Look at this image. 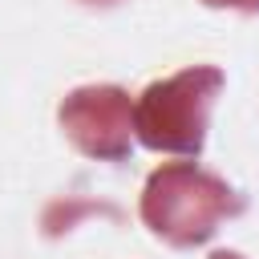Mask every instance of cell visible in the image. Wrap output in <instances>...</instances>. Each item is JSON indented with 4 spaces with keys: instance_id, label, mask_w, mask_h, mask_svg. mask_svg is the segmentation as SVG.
Returning <instances> with one entry per match:
<instances>
[{
    "instance_id": "2",
    "label": "cell",
    "mask_w": 259,
    "mask_h": 259,
    "mask_svg": "<svg viewBox=\"0 0 259 259\" xmlns=\"http://www.w3.org/2000/svg\"><path fill=\"white\" fill-rule=\"evenodd\" d=\"M219 89H223V69L214 65H194L166 81H154L134 101V134L150 150L198 154Z\"/></svg>"
},
{
    "instance_id": "4",
    "label": "cell",
    "mask_w": 259,
    "mask_h": 259,
    "mask_svg": "<svg viewBox=\"0 0 259 259\" xmlns=\"http://www.w3.org/2000/svg\"><path fill=\"white\" fill-rule=\"evenodd\" d=\"M202 4H210V8H243V12L259 8V0H202Z\"/></svg>"
},
{
    "instance_id": "1",
    "label": "cell",
    "mask_w": 259,
    "mask_h": 259,
    "mask_svg": "<svg viewBox=\"0 0 259 259\" xmlns=\"http://www.w3.org/2000/svg\"><path fill=\"white\" fill-rule=\"evenodd\" d=\"M243 198L214 174L190 166V162H170L150 174L146 194H142V219L154 235H162L174 247H194L206 243L227 214H239Z\"/></svg>"
},
{
    "instance_id": "3",
    "label": "cell",
    "mask_w": 259,
    "mask_h": 259,
    "mask_svg": "<svg viewBox=\"0 0 259 259\" xmlns=\"http://www.w3.org/2000/svg\"><path fill=\"white\" fill-rule=\"evenodd\" d=\"M65 138L89 158H125L134 138V101L117 85H85L61 101Z\"/></svg>"
},
{
    "instance_id": "5",
    "label": "cell",
    "mask_w": 259,
    "mask_h": 259,
    "mask_svg": "<svg viewBox=\"0 0 259 259\" xmlns=\"http://www.w3.org/2000/svg\"><path fill=\"white\" fill-rule=\"evenodd\" d=\"M210 259H239V255H235V251H214Z\"/></svg>"
}]
</instances>
